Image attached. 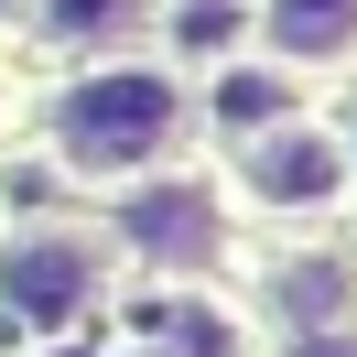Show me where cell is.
Listing matches in <instances>:
<instances>
[{
	"label": "cell",
	"instance_id": "obj_7",
	"mask_svg": "<svg viewBox=\"0 0 357 357\" xmlns=\"http://www.w3.org/2000/svg\"><path fill=\"white\" fill-rule=\"evenodd\" d=\"M119 11H130V0H44V22H54V33H109Z\"/></svg>",
	"mask_w": 357,
	"mask_h": 357
},
{
	"label": "cell",
	"instance_id": "obj_4",
	"mask_svg": "<svg viewBox=\"0 0 357 357\" xmlns=\"http://www.w3.org/2000/svg\"><path fill=\"white\" fill-rule=\"evenodd\" d=\"M130 249H152V260L195 271L206 249H217V217H206V195H184V184H162V195L130 206Z\"/></svg>",
	"mask_w": 357,
	"mask_h": 357
},
{
	"label": "cell",
	"instance_id": "obj_3",
	"mask_svg": "<svg viewBox=\"0 0 357 357\" xmlns=\"http://www.w3.org/2000/svg\"><path fill=\"white\" fill-rule=\"evenodd\" d=\"M249 184H260L271 206H325L335 184H347V152H335L325 130H271L260 152H249Z\"/></svg>",
	"mask_w": 357,
	"mask_h": 357
},
{
	"label": "cell",
	"instance_id": "obj_5",
	"mask_svg": "<svg viewBox=\"0 0 357 357\" xmlns=\"http://www.w3.org/2000/svg\"><path fill=\"white\" fill-rule=\"evenodd\" d=\"M271 44L292 66H325V54L357 44V0H271Z\"/></svg>",
	"mask_w": 357,
	"mask_h": 357
},
{
	"label": "cell",
	"instance_id": "obj_8",
	"mask_svg": "<svg viewBox=\"0 0 357 357\" xmlns=\"http://www.w3.org/2000/svg\"><path fill=\"white\" fill-rule=\"evenodd\" d=\"M303 357H357V347H347V335H314V347H303Z\"/></svg>",
	"mask_w": 357,
	"mask_h": 357
},
{
	"label": "cell",
	"instance_id": "obj_2",
	"mask_svg": "<svg viewBox=\"0 0 357 357\" xmlns=\"http://www.w3.org/2000/svg\"><path fill=\"white\" fill-rule=\"evenodd\" d=\"M87 282H98V260H87V238H11L0 249V292L44 325V314H76L87 303Z\"/></svg>",
	"mask_w": 357,
	"mask_h": 357
},
{
	"label": "cell",
	"instance_id": "obj_1",
	"mask_svg": "<svg viewBox=\"0 0 357 357\" xmlns=\"http://www.w3.org/2000/svg\"><path fill=\"white\" fill-rule=\"evenodd\" d=\"M174 130H184L174 87H162V76H141V66L87 76V87H66V109H54V141H66L76 174H130V162L174 152Z\"/></svg>",
	"mask_w": 357,
	"mask_h": 357
},
{
	"label": "cell",
	"instance_id": "obj_6",
	"mask_svg": "<svg viewBox=\"0 0 357 357\" xmlns=\"http://www.w3.org/2000/svg\"><path fill=\"white\" fill-rule=\"evenodd\" d=\"M227 33H238V0H184V44L195 54H217Z\"/></svg>",
	"mask_w": 357,
	"mask_h": 357
}]
</instances>
